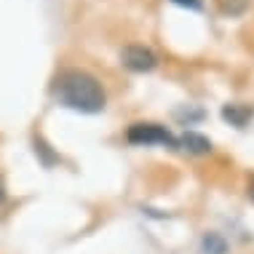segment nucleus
Returning a JSON list of instances; mask_svg holds the SVG:
<instances>
[{"label": "nucleus", "instance_id": "f257e3e1", "mask_svg": "<svg viewBox=\"0 0 254 254\" xmlns=\"http://www.w3.org/2000/svg\"><path fill=\"white\" fill-rule=\"evenodd\" d=\"M54 97L64 107L78 113H102L105 110V91L94 75L83 70H64L54 80Z\"/></svg>", "mask_w": 254, "mask_h": 254}, {"label": "nucleus", "instance_id": "f03ea898", "mask_svg": "<svg viewBox=\"0 0 254 254\" xmlns=\"http://www.w3.org/2000/svg\"><path fill=\"white\" fill-rule=\"evenodd\" d=\"M126 139L131 145H169V147H177L180 139H174L163 126L158 123H131L126 131Z\"/></svg>", "mask_w": 254, "mask_h": 254}, {"label": "nucleus", "instance_id": "7ed1b4c3", "mask_svg": "<svg viewBox=\"0 0 254 254\" xmlns=\"http://www.w3.org/2000/svg\"><path fill=\"white\" fill-rule=\"evenodd\" d=\"M121 62H123V67L126 70H131V72H150V70H155V64H158V59H155V54L145 49V46H126V49L121 51Z\"/></svg>", "mask_w": 254, "mask_h": 254}, {"label": "nucleus", "instance_id": "20e7f679", "mask_svg": "<svg viewBox=\"0 0 254 254\" xmlns=\"http://www.w3.org/2000/svg\"><path fill=\"white\" fill-rule=\"evenodd\" d=\"M252 115H254V110L249 105H241V102H233V105L222 107V118L228 121L230 126H238V128H244L246 123L252 121Z\"/></svg>", "mask_w": 254, "mask_h": 254}, {"label": "nucleus", "instance_id": "39448f33", "mask_svg": "<svg viewBox=\"0 0 254 254\" xmlns=\"http://www.w3.org/2000/svg\"><path fill=\"white\" fill-rule=\"evenodd\" d=\"M180 147L188 150V153H193V155L211 153V142L206 139L203 134H198V131H185V134L180 136Z\"/></svg>", "mask_w": 254, "mask_h": 254}, {"label": "nucleus", "instance_id": "423d86ee", "mask_svg": "<svg viewBox=\"0 0 254 254\" xmlns=\"http://www.w3.org/2000/svg\"><path fill=\"white\" fill-rule=\"evenodd\" d=\"M217 5L225 16H241L249 8V0H217Z\"/></svg>", "mask_w": 254, "mask_h": 254}, {"label": "nucleus", "instance_id": "0eeeda50", "mask_svg": "<svg viewBox=\"0 0 254 254\" xmlns=\"http://www.w3.org/2000/svg\"><path fill=\"white\" fill-rule=\"evenodd\" d=\"M203 252L206 254H225L228 252V244H225L217 233H209V236L203 238Z\"/></svg>", "mask_w": 254, "mask_h": 254}, {"label": "nucleus", "instance_id": "6e6552de", "mask_svg": "<svg viewBox=\"0 0 254 254\" xmlns=\"http://www.w3.org/2000/svg\"><path fill=\"white\" fill-rule=\"evenodd\" d=\"M174 5H182V8H190V11H201L203 8V0H171Z\"/></svg>", "mask_w": 254, "mask_h": 254}, {"label": "nucleus", "instance_id": "1a4fd4ad", "mask_svg": "<svg viewBox=\"0 0 254 254\" xmlns=\"http://www.w3.org/2000/svg\"><path fill=\"white\" fill-rule=\"evenodd\" d=\"M249 198H252V201H254V177H252V180H249Z\"/></svg>", "mask_w": 254, "mask_h": 254}, {"label": "nucleus", "instance_id": "9d476101", "mask_svg": "<svg viewBox=\"0 0 254 254\" xmlns=\"http://www.w3.org/2000/svg\"><path fill=\"white\" fill-rule=\"evenodd\" d=\"M3 198H5V190H3V182H0V203H3Z\"/></svg>", "mask_w": 254, "mask_h": 254}]
</instances>
